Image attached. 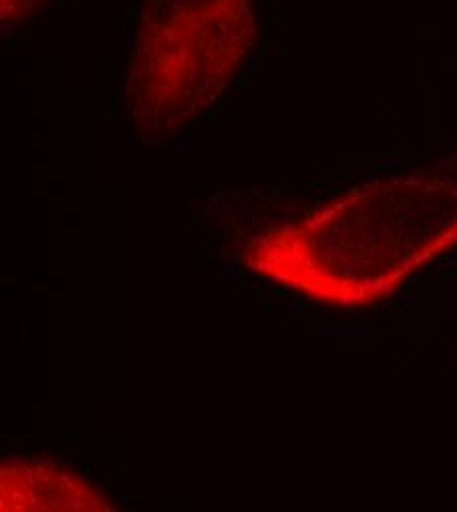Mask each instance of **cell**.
<instances>
[{
	"label": "cell",
	"instance_id": "obj_3",
	"mask_svg": "<svg viewBox=\"0 0 457 512\" xmlns=\"http://www.w3.org/2000/svg\"><path fill=\"white\" fill-rule=\"evenodd\" d=\"M56 0H2V30H14L34 22Z\"/></svg>",
	"mask_w": 457,
	"mask_h": 512
},
{
	"label": "cell",
	"instance_id": "obj_1",
	"mask_svg": "<svg viewBox=\"0 0 457 512\" xmlns=\"http://www.w3.org/2000/svg\"><path fill=\"white\" fill-rule=\"evenodd\" d=\"M274 239L280 280L318 302L373 304L457 247V180L422 174L355 188Z\"/></svg>",
	"mask_w": 457,
	"mask_h": 512
},
{
	"label": "cell",
	"instance_id": "obj_2",
	"mask_svg": "<svg viewBox=\"0 0 457 512\" xmlns=\"http://www.w3.org/2000/svg\"><path fill=\"white\" fill-rule=\"evenodd\" d=\"M253 22V0H146L132 85L166 83L168 111L196 113L251 50Z\"/></svg>",
	"mask_w": 457,
	"mask_h": 512
}]
</instances>
